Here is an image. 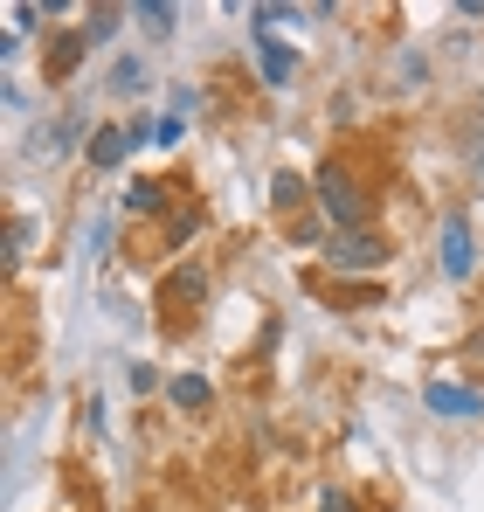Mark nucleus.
Listing matches in <instances>:
<instances>
[{"label":"nucleus","mask_w":484,"mask_h":512,"mask_svg":"<svg viewBox=\"0 0 484 512\" xmlns=\"http://www.w3.org/2000/svg\"><path fill=\"white\" fill-rule=\"evenodd\" d=\"M270 201H277V208L305 201V180H298V173H277V180H270Z\"/></svg>","instance_id":"nucleus-10"},{"label":"nucleus","mask_w":484,"mask_h":512,"mask_svg":"<svg viewBox=\"0 0 484 512\" xmlns=\"http://www.w3.org/2000/svg\"><path fill=\"white\" fill-rule=\"evenodd\" d=\"M83 35H90V49H97V42H111V35H118V14H111V7H97V14H90V28H83Z\"/></svg>","instance_id":"nucleus-11"},{"label":"nucleus","mask_w":484,"mask_h":512,"mask_svg":"<svg viewBox=\"0 0 484 512\" xmlns=\"http://www.w3.org/2000/svg\"><path fill=\"white\" fill-rule=\"evenodd\" d=\"M256 63H263V77H270V84H284V77H291V49H284V42H270V28H256Z\"/></svg>","instance_id":"nucleus-5"},{"label":"nucleus","mask_w":484,"mask_h":512,"mask_svg":"<svg viewBox=\"0 0 484 512\" xmlns=\"http://www.w3.org/2000/svg\"><path fill=\"white\" fill-rule=\"evenodd\" d=\"M166 291H173V298H208V270H194V263H187V270H173V284H166Z\"/></svg>","instance_id":"nucleus-9"},{"label":"nucleus","mask_w":484,"mask_h":512,"mask_svg":"<svg viewBox=\"0 0 484 512\" xmlns=\"http://www.w3.org/2000/svg\"><path fill=\"white\" fill-rule=\"evenodd\" d=\"M422 402H429L436 416H484V395L478 388H457V381H429Z\"/></svg>","instance_id":"nucleus-4"},{"label":"nucleus","mask_w":484,"mask_h":512,"mask_svg":"<svg viewBox=\"0 0 484 512\" xmlns=\"http://www.w3.org/2000/svg\"><path fill=\"white\" fill-rule=\"evenodd\" d=\"M173 402H180V409H208V402H215V388H208L201 374H180V381H173Z\"/></svg>","instance_id":"nucleus-7"},{"label":"nucleus","mask_w":484,"mask_h":512,"mask_svg":"<svg viewBox=\"0 0 484 512\" xmlns=\"http://www.w3.org/2000/svg\"><path fill=\"white\" fill-rule=\"evenodd\" d=\"M443 270H450V277H471V270H478V243H471V222H464V215L443 222Z\"/></svg>","instance_id":"nucleus-3"},{"label":"nucleus","mask_w":484,"mask_h":512,"mask_svg":"<svg viewBox=\"0 0 484 512\" xmlns=\"http://www.w3.org/2000/svg\"><path fill=\"white\" fill-rule=\"evenodd\" d=\"M139 21H146L153 35H166V28H173V7H139Z\"/></svg>","instance_id":"nucleus-12"},{"label":"nucleus","mask_w":484,"mask_h":512,"mask_svg":"<svg viewBox=\"0 0 484 512\" xmlns=\"http://www.w3.org/2000/svg\"><path fill=\"white\" fill-rule=\"evenodd\" d=\"M319 512H353V499H346V492L332 485V492H325V499H319Z\"/></svg>","instance_id":"nucleus-13"},{"label":"nucleus","mask_w":484,"mask_h":512,"mask_svg":"<svg viewBox=\"0 0 484 512\" xmlns=\"http://www.w3.org/2000/svg\"><path fill=\"white\" fill-rule=\"evenodd\" d=\"M319 201H325V215H332L339 236H360V229H367V194L353 187V173L319 167Z\"/></svg>","instance_id":"nucleus-1"},{"label":"nucleus","mask_w":484,"mask_h":512,"mask_svg":"<svg viewBox=\"0 0 484 512\" xmlns=\"http://www.w3.org/2000/svg\"><path fill=\"white\" fill-rule=\"evenodd\" d=\"M388 263V243L381 236H339V243H325V270H381Z\"/></svg>","instance_id":"nucleus-2"},{"label":"nucleus","mask_w":484,"mask_h":512,"mask_svg":"<svg viewBox=\"0 0 484 512\" xmlns=\"http://www.w3.org/2000/svg\"><path fill=\"white\" fill-rule=\"evenodd\" d=\"M125 208H132V215H153V208H166L160 180H132V187H125Z\"/></svg>","instance_id":"nucleus-8"},{"label":"nucleus","mask_w":484,"mask_h":512,"mask_svg":"<svg viewBox=\"0 0 484 512\" xmlns=\"http://www.w3.org/2000/svg\"><path fill=\"white\" fill-rule=\"evenodd\" d=\"M125 146H132V132H118V125H104V132L90 139V167H118V160H125Z\"/></svg>","instance_id":"nucleus-6"}]
</instances>
